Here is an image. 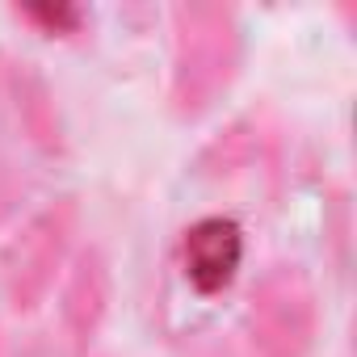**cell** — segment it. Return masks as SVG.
<instances>
[{"label":"cell","instance_id":"obj_7","mask_svg":"<svg viewBox=\"0 0 357 357\" xmlns=\"http://www.w3.org/2000/svg\"><path fill=\"white\" fill-rule=\"evenodd\" d=\"M9 357H97V353H80V349H72V344H68V340L47 324V328L30 332V336L9 353Z\"/></svg>","mask_w":357,"mask_h":357},{"label":"cell","instance_id":"obj_9","mask_svg":"<svg viewBox=\"0 0 357 357\" xmlns=\"http://www.w3.org/2000/svg\"><path fill=\"white\" fill-rule=\"evenodd\" d=\"M0 357H9V349H5V332H0Z\"/></svg>","mask_w":357,"mask_h":357},{"label":"cell","instance_id":"obj_2","mask_svg":"<svg viewBox=\"0 0 357 357\" xmlns=\"http://www.w3.org/2000/svg\"><path fill=\"white\" fill-rule=\"evenodd\" d=\"M248 34L227 0H176L168 5V84L164 101L176 122L211 118L244 76Z\"/></svg>","mask_w":357,"mask_h":357},{"label":"cell","instance_id":"obj_6","mask_svg":"<svg viewBox=\"0 0 357 357\" xmlns=\"http://www.w3.org/2000/svg\"><path fill=\"white\" fill-rule=\"evenodd\" d=\"M13 17L22 26H30L43 38H80V30L93 22V13L72 0H34V5H13Z\"/></svg>","mask_w":357,"mask_h":357},{"label":"cell","instance_id":"obj_3","mask_svg":"<svg viewBox=\"0 0 357 357\" xmlns=\"http://www.w3.org/2000/svg\"><path fill=\"white\" fill-rule=\"evenodd\" d=\"M324 332V294L294 257H273L240 290L231 344L240 357H311Z\"/></svg>","mask_w":357,"mask_h":357},{"label":"cell","instance_id":"obj_8","mask_svg":"<svg viewBox=\"0 0 357 357\" xmlns=\"http://www.w3.org/2000/svg\"><path fill=\"white\" fill-rule=\"evenodd\" d=\"M168 357H240L227 332H194L176 344Z\"/></svg>","mask_w":357,"mask_h":357},{"label":"cell","instance_id":"obj_5","mask_svg":"<svg viewBox=\"0 0 357 357\" xmlns=\"http://www.w3.org/2000/svg\"><path fill=\"white\" fill-rule=\"evenodd\" d=\"M51 303H55L51 328L72 349L97 353L101 328H105L109 307H114V265H109V252L97 240H80L76 244V252H72Z\"/></svg>","mask_w":357,"mask_h":357},{"label":"cell","instance_id":"obj_4","mask_svg":"<svg viewBox=\"0 0 357 357\" xmlns=\"http://www.w3.org/2000/svg\"><path fill=\"white\" fill-rule=\"evenodd\" d=\"M80 198L55 190L9 223L0 240V298L13 315H38L55 298L80 244Z\"/></svg>","mask_w":357,"mask_h":357},{"label":"cell","instance_id":"obj_1","mask_svg":"<svg viewBox=\"0 0 357 357\" xmlns=\"http://www.w3.org/2000/svg\"><path fill=\"white\" fill-rule=\"evenodd\" d=\"M72 160L55 80L38 59L0 43V227L55 194Z\"/></svg>","mask_w":357,"mask_h":357}]
</instances>
